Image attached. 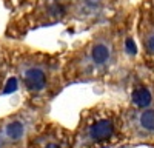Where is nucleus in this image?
<instances>
[{"label": "nucleus", "instance_id": "39448f33", "mask_svg": "<svg viewBox=\"0 0 154 148\" xmlns=\"http://www.w3.org/2000/svg\"><path fill=\"white\" fill-rule=\"evenodd\" d=\"M109 57V49L105 46V45H96L93 48V60L96 62V63H103V62H106Z\"/></svg>", "mask_w": 154, "mask_h": 148}, {"label": "nucleus", "instance_id": "20e7f679", "mask_svg": "<svg viewBox=\"0 0 154 148\" xmlns=\"http://www.w3.org/2000/svg\"><path fill=\"white\" fill-rule=\"evenodd\" d=\"M23 131H25V128H23V125L20 122H11V123H8L6 125V128H5V133H6V136L9 139H12V140H17V139H20L22 136H23Z\"/></svg>", "mask_w": 154, "mask_h": 148}, {"label": "nucleus", "instance_id": "0eeeda50", "mask_svg": "<svg viewBox=\"0 0 154 148\" xmlns=\"http://www.w3.org/2000/svg\"><path fill=\"white\" fill-rule=\"evenodd\" d=\"M126 51L130 54H136V45H134V42L131 39L126 40Z\"/></svg>", "mask_w": 154, "mask_h": 148}, {"label": "nucleus", "instance_id": "f257e3e1", "mask_svg": "<svg viewBox=\"0 0 154 148\" xmlns=\"http://www.w3.org/2000/svg\"><path fill=\"white\" fill-rule=\"evenodd\" d=\"M25 85H26L29 90H32V91L42 90L43 86L46 85L45 72L40 68H37V66L28 68L26 71H25Z\"/></svg>", "mask_w": 154, "mask_h": 148}, {"label": "nucleus", "instance_id": "423d86ee", "mask_svg": "<svg viewBox=\"0 0 154 148\" xmlns=\"http://www.w3.org/2000/svg\"><path fill=\"white\" fill-rule=\"evenodd\" d=\"M140 123L142 127L146 130H154V111L152 109H146L140 114Z\"/></svg>", "mask_w": 154, "mask_h": 148}, {"label": "nucleus", "instance_id": "1a4fd4ad", "mask_svg": "<svg viewBox=\"0 0 154 148\" xmlns=\"http://www.w3.org/2000/svg\"><path fill=\"white\" fill-rule=\"evenodd\" d=\"M46 148H60V146H59V145H56V143H49Z\"/></svg>", "mask_w": 154, "mask_h": 148}, {"label": "nucleus", "instance_id": "6e6552de", "mask_svg": "<svg viewBox=\"0 0 154 148\" xmlns=\"http://www.w3.org/2000/svg\"><path fill=\"white\" fill-rule=\"evenodd\" d=\"M146 45H148V49H149V51L154 53V35L151 37V39H148V43H146Z\"/></svg>", "mask_w": 154, "mask_h": 148}, {"label": "nucleus", "instance_id": "f03ea898", "mask_svg": "<svg viewBox=\"0 0 154 148\" xmlns=\"http://www.w3.org/2000/svg\"><path fill=\"white\" fill-rule=\"evenodd\" d=\"M112 133H114V125H112V122L108 120V119L99 120L97 123H94V125H93V128L89 130L91 137H93L94 140H97V142L111 137Z\"/></svg>", "mask_w": 154, "mask_h": 148}, {"label": "nucleus", "instance_id": "7ed1b4c3", "mask_svg": "<svg viewBox=\"0 0 154 148\" xmlns=\"http://www.w3.org/2000/svg\"><path fill=\"white\" fill-rule=\"evenodd\" d=\"M133 102L137 106H148L151 102V93L145 88V86H140L133 91Z\"/></svg>", "mask_w": 154, "mask_h": 148}]
</instances>
